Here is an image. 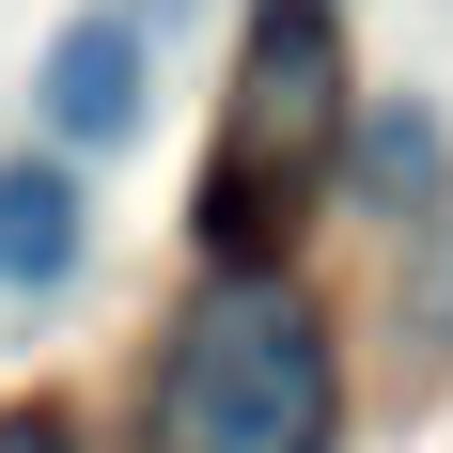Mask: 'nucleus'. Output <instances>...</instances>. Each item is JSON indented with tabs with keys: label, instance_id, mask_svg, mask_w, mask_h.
<instances>
[{
	"label": "nucleus",
	"instance_id": "1",
	"mask_svg": "<svg viewBox=\"0 0 453 453\" xmlns=\"http://www.w3.org/2000/svg\"><path fill=\"white\" fill-rule=\"evenodd\" d=\"M344 391H328V328L281 266H219L188 297L173 360H157V407L141 453H328Z\"/></svg>",
	"mask_w": 453,
	"mask_h": 453
},
{
	"label": "nucleus",
	"instance_id": "2",
	"mask_svg": "<svg viewBox=\"0 0 453 453\" xmlns=\"http://www.w3.org/2000/svg\"><path fill=\"white\" fill-rule=\"evenodd\" d=\"M328 126H344V32H328V0H266L250 79H234V126H219V157H203V234H219V266H266V234L297 219Z\"/></svg>",
	"mask_w": 453,
	"mask_h": 453
},
{
	"label": "nucleus",
	"instance_id": "3",
	"mask_svg": "<svg viewBox=\"0 0 453 453\" xmlns=\"http://www.w3.org/2000/svg\"><path fill=\"white\" fill-rule=\"evenodd\" d=\"M47 126L63 141H126L141 126V32L126 16H79V32L47 47Z\"/></svg>",
	"mask_w": 453,
	"mask_h": 453
},
{
	"label": "nucleus",
	"instance_id": "4",
	"mask_svg": "<svg viewBox=\"0 0 453 453\" xmlns=\"http://www.w3.org/2000/svg\"><path fill=\"white\" fill-rule=\"evenodd\" d=\"M63 266H79V188L0 173V281H63Z\"/></svg>",
	"mask_w": 453,
	"mask_h": 453
},
{
	"label": "nucleus",
	"instance_id": "5",
	"mask_svg": "<svg viewBox=\"0 0 453 453\" xmlns=\"http://www.w3.org/2000/svg\"><path fill=\"white\" fill-rule=\"evenodd\" d=\"M344 173H360V203H375V219H407L422 188H438V126H422V110H375Z\"/></svg>",
	"mask_w": 453,
	"mask_h": 453
},
{
	"label": "nucleus",
	"instance_id": "6",
	"mask_svg": "<svg viewBox=\"0 0 453 453\" xmlns=\"http://www.w3.org/2000/svg\"><path fill=\"white\" fill-rule=\"evenodd\" d=\"M0 453H79V438H63L47 407H0Z\"/></svg>",
	"mask_w": 453,
	"mask_h": 453
}]
</instances>
